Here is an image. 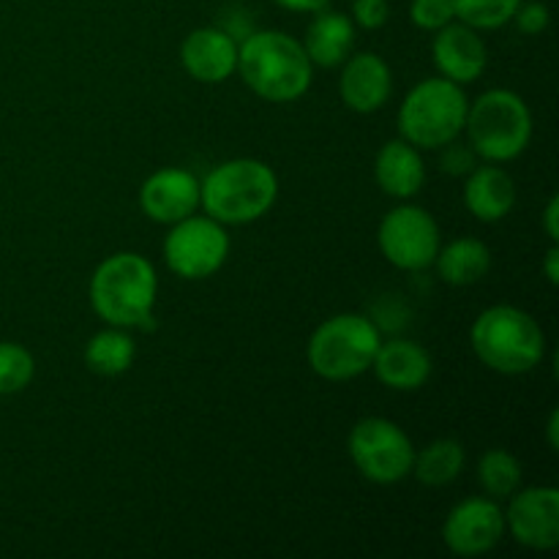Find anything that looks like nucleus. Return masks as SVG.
Masks as SVG:
<instances>
[{
	"mask_svg": "<svg viewBox=\"0 0 559 559\" xmlns=\"http://www.w3.org/2000/svg\"><path fill=\"white\" fill-rule=\"evenodd\" d=\"M549 5L540 3V0H527V3L522 0L511 22H516V27L524 36H540L549 27Z\"/></svg>",
	"mask_w": 559,
	"mask_h": 559,
	"instance_id": "cd10ccee",
	"label": "nucleus"
},
{
	"mask_svg": "<svg viewBox=\"0 0 559 559\" xmlns=\"http://www.w3.org/2000/svg\"><path fill=\"white\" fill-rule=\"evenodd\" d=\"M36 377V360L31 349L16 342H0V396L25 391Z\"/></svg>",
	"mask_w": 559,
	"mask_h": 559,
	"instance_id": "a878e982",
	"label": "nucleus"
},
{
	"mask_svg": "<svg viewBox=\"0 0 559 559\" xmlns=\"http://www.w3.org/2000/svg\"><path fill=\"white\" fill-rule=\"evenodd\" d=\"M544 273H546V282H549L551 287H557L559 284V246L557 243H551L549 251H546Z\"/></svg>",
	"mask_w": 559,
	"mask_h": 559,
	"instance_id": "473e14b6",
	"label": "nucleus"
},
{
	"mask_svg": "<svg viewBox=\"0 0 559 559\" xmlns=\"http://www.w3.org/2000/svg\"><path fill=\"white\" fill-rule=\"evenodd\" d=\"M391 20V5L388 0H355L353 22L364 31H380Z\"/></svg>",
	"mask_w": 559,
	"mask_h": 559,
	"instance_id": "c85d7f7f",
	"label": "nucleus"
},
{
	"mask_svg": "<svg viewBox=\"0 0 559 559\" xmlns=\"http://www.w3.org/2000/svg\"><path fill=\"white\" fill-rule=\"evenodd\" d=\"M87 295L93 311L107 325L126 328V331L145 325L156 309V267L136 251H118L93 271Z\"/></svg>",
	"mask_w": 559,
	"mask_h": 559,
	"instance_id": "f03ea898",
	"label": "nucleus"
},
{
	"mask_svg": "<svg viewBox=\"0 0 559 559\" xmlns=\"http://www.w3.org/2000/svg\"><path fill=\"white\" fill-rule=\"evenodd\" d=\"M440 151H445V156H442V169H445V173H469V169H473V153H467V151H459L456 145H445V147H440Z\"/></svg>",
	"mask_w": 559,
	"mask_h": 559,
	"instance_id": "c756f323",
	"label": "nucleus"
},
{
	"mask_svg": "<svg viewBox=\"0 0 559 559\" xmlns=\"http://www.w3.org/2000/svg\"><path fill=\"white\" fill-rule=\"evenodd\" d=\"M431 355L418 342H407V338H391V342H380L374 360H371V371L377 380L391 391H420L431 377Z\"/></svg>",
	"mask_w": 559,
	"mask_h": 559,
	"instance_id": "f3484780",
	"label": "nucleus"
},
{
	"mask_svg": "<svg viewBox=\"0 0 559 559\" xmlns=\"http://www.w3.org/2000/svg\"><path fill=\"white\" fill-rule=\"evenodd\" d=\"M506 533L519 546L533 551H551L559 546V489L557 486H530L508 497Z\"/></svg>",
	"mask_w": 559,
	"mask_h": 559,
	"instance_id": "9b49d317",
	"label": "nucleus"
},
{
	"mask_svg": "<svg viewBox=\"0 0 559 559\" xmlns=\"http://www.w3.org/2000/svg\"><path fill=\"white\" fill-rule=\"evenodd\" d=\"M409 20L420 31L437 33L448 22L456 20V3L453 0H413L409 3Z\"/></svg>",
	"mask_w": 559,
	"mask_h": 559,
	"instance_id": "bb28decb",
	"label": "nucleus"
},
{
	"mask_svg": "<svg viewBox=\"0 0 559 559\" xmlns=\"http://www.w3.org/2000/svg\"><path fill=\"white\" fill-rule=\"evenodd\" d=\"M546 440H549V448L551 451H559V413L557 409H551L549 413V424H546Z\"/></svg>",
	"mask_w": 559,
	"mask_h": 559,
	"instance_id": "72a5a7b5",
	"label": "nucleus"
},
{
	"mask_svg": "<svg viewBox=\"0 0 559 559\" xmlns=\"http://www.w3.org/2000/svg\"><path fill=\"white\" fill-rule=\"evenodd\" d=\"M475 355L486 369L506 377L530 374L544 364L546 333L533 314L516 306H489L469 331Z\"/></svg>",
	"mask_w": 559,
	"mask_h": 559,
	"instance_id": "7ed1b4c3",
	"label": "nucleus"
},
{
	"mask_svg": "<svg viewBox=\"0 0 559 559\" xmlns=\"http://www.w3.org/2000/svg\"><path fill=\"white\" fill-rule=\"evenodd\" d=\"M506 535V511L491 497L462 500L442 522V544L456 557H484Z\"/></svg>",
	"mask_w": 559,
	"mask_h": 559,
	"instance_id": "f8f14e48",
	"label": "nucleus"
},
{
	"mask_svg": "<svg viewBox=\"0 0 559 559\" xmlns=\"http://www.w3.org/2000/svg\"><path fill=\"white\" fill-rule=\"evenodd\" d=\"M136 344L126 328L109 325L85 344V366L98 377H120L134 366Z\"/></svg>",
	"mask_w": 559,
	"mask_h": 559,
	"instance_id": "5701e85b",
	"label": "nucleus"
},
{
	"mask_svg": "<svg viewBox=\"0 0 559 559\" xmlns=\"http://www.w3.org/2000/svg\"><path fill=\"white\" fill-rule=\"evenodd\" d=\"M342 102L353 112L371 115L388 104L393 93V74L385 58L377 52H355L342 63V80H338Z\"/></svg>",
	"mask_w": 559,
	"mask_h": 559,
	"instance_id": "dca6fc26",
	"label": "nucleus"
},
{
	"mask_svg": "<svg viewBox=\"0 0 559 559\" xmlns=\"http://www.w3.org/2000/svg\"><path fill=\"white\" fill-rule=\"evenodd\" d=\"M453 3H456L459 22L475 31H497L513 20L522 0H453Z\"/></svg>",
	"mask_w": 559,
	"mask_h": 559,
	"instance_id": "393cba45",
	"label": "nucleus"
},
{
	"mask_svg": "<svg viewBox=\"0 0 559 559\" xmlns=\"http://www.w3.org/2000/svg\"><path fill=\"white\" fill-rule=\"evenodd\" d=\"M544 229L551 243H559V197H549L544 207Z\"/></svg>",
	"mask_w": 559,
	"mask_h": 559,
	"instance_id": "7c9ffc66",
	"label": "nucleus"
},
{
	"mask_svg": "<svg viewBox=\"0 0 559 559\" xmlns=\"http://www.w3.org/2000/svg\"><path fill=\"white\" fill-rule=\"evenodd\" d=\"M374 180L388 197L396 200H413L420 194L426 183L424 156L407 140H391L377 151L374 158Z\"/></svg>",
	"mask_w": 559,
	"mask_h": 559,
	"instance_id": "6ab92c4d",
	"label": "nucleus"
},
{
	"mask_svg": "<svg viewBox=\"0 0 559 559\" xmlns=\"http://www.w3.org/2000/svg\"><path fill=\"white\" fill-rule=\"evenodd\" d=\"M380 342V328L369 317L344 311L314 328L306 347V360L322 380L347 382L371 369Z\"/></svg>",
	"mask_w": 559,
	"mask_h": 559,
	"instance_id": "0eeeda50",
	"label": "nucleus"
},
{
	"mask_svg": "<svg viewBox=\"0 0 559 559\" xmlns=\"http://www.w3.org/2000/svg\"><path fill=\"white\" fill-rule=\"evenodd\" d=\"M238 74L265 102L289 104L311 87L314 63L304 44L289 33L251 31L238 44Z\"/></svg>",
	"mask_w": 559,
	"mask_h": 559,
	"instance_id": "f257e3e1",
	"label": "nucleus"
},
{
	"mask_svg": "<svg viewBox=\"0 0 559 559\" xmlns=\"http://www.w3.org/2000/svg\"><path fill=\"white\" fill-rule=\"evenodd\" d=\"M431 58H435L440 76L464 87L484 76L486 66H489V49L480 38V31L453 20L437 31L435 41H431Z\"/></svg>",
	"mask_w": 559,
	"mask_h": 559,
	"instance_id": "4468645a",
	"label": "nucleus"
},
{
	"mask_svg": "<svg viewBox=\"0 0 559 559\" xmlns=\"http://www.w3.org/2000/svg\"><path fill=\"white\" fill-rule=\"evenodd\" d=\"M437 273L445 284L453 287H469L491 271V249L478 238H459L453 243L440 246L435 257Z\"/></svg>",
	"mask_w": 559,
	"mask_h": 559,
	"instance_id": "412c9836",
	"label": "nucleus"
},
{
	"mask_svg": "<svg viewBox=\"0 0 559 559\" xmlns=\"http://www.w3.org/2000/svg\"><path fill=\"white\" fill-rule=\"evenodd\" d=\"M273 3L287 11H298V14H314V11L328 9L331 0H273Z\"/></svg>",
	"mask_w": 559,
	"mask_h": 559,
	"instance_id": "2f4dec72",
	"label": "nucleus"
},
{
	"mask_svg": "<svg viewBox=\"0 0 559 559\" xmlns=\"http://www.w3.org/2000/svg\"><path fill=\"white\" fill-rule=\"evenodd\" d=\"M464 207L478 222H502L516 207V180L491 162L469 169L467 183H464Z\"/></svg>",
	"mask_w": 559,
	"mask_h": 559,
	"instance_id": "a211bd4d",
	"label": "nucleus"
},
{
	"mask_svg": "<svg viewBox=\"0 0 559 559\" xmlns=\"http://www.w3.org/2000/svg\"><path fill=\"white\" fill-rule=\"evenodd\" d=\"M276 197V173L260 158H229L200 180V205L224 227L257 222L271 213Z\"/></svg>",
	"mask_w": 559,
	"mask_h": 559,
	"instance_id": "20e7f679",
	"label": "nucleus"
},
{
	"mask_svg": "<svg viewBox=\"0 0 559 559\" xmlns=\"http://www.w3.org/2000/svg\"><path fill=\"white\" fill-rule=\"evenodd\" d=\"M306 55L314 66L336 69L353 55L355 47V22L342 11H314V20L306 27L304 41Z\"/></svg>",
	"mask_w": 559,
	"mask_h": 559,
	"instance_id": "aec40b11",
	"label": "nucleus"
},
{
	"mask_svg": "<svg viewBox=\"0 0 559 559\" xmlns=\"http://www.w3.org/2000/svg\"><path fill=\"white\" fill-rule=\"evenodd\" d=\"M382 257L399 271H426L440 251V227L420 205H399L385 213L377 229Z\"/></svg>",
	"mask_w": 559,
	"mask_h": 559,
	"instance_id": "9d476101",
	"label": "nucleus"
},
{
	"mask_svg": "<svg viewBox=\"0 0 559 559\" xmlns=\"http://www.w3.org/2000/svg\"><path fill=\"white\" fill-rule=\"evenodd\" d=\"M229 257V233L222 222L191 213L183 222L173 224L164 238V260L180 278L202 282L224 267Z\"/></svg>",
	"mask_w": 559,
	"mask_h": 559,
	"instance_id": "1a4fd4ad",
	"label": "nucleus"
},
{
	"mask_svg": "<svg viewBox=\"0 0 559 559\" xmlns=\"http://www.w3.org/2000/svg\"><path fill=\"white\" fill-rule=\"evenodd\" d=\"M347 451L355 469L377 486H393L413 475V440L388 418L358 420L349 431Z\"/></svg>",
	"mask_w": 559,
	"mask_h": 559,
	"instance_id": "6e6552de",
	"label": "nucleus"
},
{
	"mask_svg": "<svg viewBox=\"0 0 559 559\" xmlns=\"http://www.w3.org/2000/svg\"><path fill=\"white\" fill-rule=\"evenodd\" d=\"M140 207L151 222L173 227L200 207V178L183 167L156 169L142 183Z\"/></svg>",
	"mask_w": 559,
	"mask_h": 559,
	"instance_id": "ddd939ff",
	"label": "nucleus"
},
{
	"mask_svg": "<svg viewBox=\"0 0 559 559\" xmlns=\"http://www.w3.org/2000/svg\"><path fill=\"white\" fill-rule=\"evenodd\" d=\"M464 131L484 162L506 164L522 156L533 140V112L519 93L495 87L469 102Z\"/></svg>",
	"mask_w": 559,
	"mask_h": 559,
	"instance_id": "423d86ee",
	"label": "nucleus"
},
{
	"mask_svg": "<svg viewBox=\"0 0 559 559\" xmlns=\"http://www.w3.org/2000/svg\"><path fill=\"white\" fill-rule=\"evenodd\" d=\"M180 63L191 80L222 85L238 71V38L224 27H197L180 44Z\"/></svg>",
	"mask_w": 559,
	"mask_h": 559,
	"instance_id": "2eb2a0df",
	"label": "nucleus"
},
{
	"mask_svg": "<svg viewBox=\"0 0 559 559\" xmlns=\"http://www.w3.org/2000/svg\"><path fill=\"white\" fill-rule=\"evenodd\" d=\"M467 107L469 98L462 85L431 76L418 82L399 107V134L418 151H440L464 131Z\"/></svg>",
	"mask_w": 559,
	"mask_h": 559,
	"instance_id": "39448f33",
	"label": "nucleus"
},
{
	"mask_svg": "<svg viewBox=\"0 0 559 559\" xmlns=\"http://www.w3.org/2000/svg\"><path fill=\"white\" fill-rule=\"evenodd\" d=\"M480 489L491 500H508L522 486V462L506 448H491L478 462Z\"/></svg>",
	"mask_w": 559,
	"mask_h": 559,
	"instance_id": "b1692460",
	"label": "nucleus"
},
{
	"mask_svg": "<svg viewBox=\"0 0 559 559\" xmlns=\"http://www.w3.org/2000/svg\"><path fill=\"white\" fill-rule=\"evenodd\" d=\"M464 464H467V453H464L462 442L442 437V440L429 442L424 451H415L413 475L424 486L440 489V486L453 484L462 475Z\"/></svg>",
	"mask_w": 559,
	"mask_h": 559,
	"instance_id": "4be33fe9",
	"label": "nucleus"
}]
</instances>
